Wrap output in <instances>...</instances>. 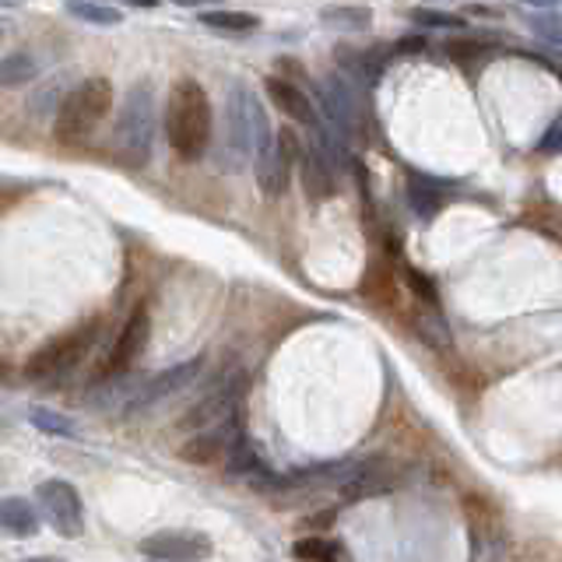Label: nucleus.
Returning <instances> with one entry per match:
<instances>
[{"mask_svg":"<svg viewBox=\"0 0 562 562\" xmlns=\"http://www.w3.org/2000/svg\"><path fill=\"white\" fill-rule=\"evenodd\" d=\"M271 120L263 113V102L257 92H250L246 85H233L225 95V110H222V145L215 162L225 172H239L246 162H257V155L271 145Z\"/></svg>","mask_w":562,"mask_h":562,"instance_id":"nucleus-1","label":"nucleus"},{"mask_svg":"<svg viewBox=\"0 0 562 562\" xmlns=\"http://www.w3.org/2000/svg\"><path fill=\"white\" fill-rule=\"evenodd\" d=\"M211 137H215V110H211L204 85L193 78L172 81L169 95H166L169 148L180 158H187V162H198V158L207 155Z\"/></svg>","mask_w":562,"mask_h":562,"instance_id":"nucleus-2","label":"nucleus"},{"mask_svg":"<svg viewBox=\"0 0 562 562\" xmlns=\"http://www.w3.org/2000/svg\"><path fill=\"white\" fill-rule=\"evenodd\" d=\"M113 110V85L110 78H85L57 102L53 116V137L60 145H81Z\"/></svg>","mask_w":562,"mask_h":562,"instance_id":"nucleus-3","label":"nucleus"},{"mask_svg":"<svg viewBox=\"0 0 562 562\" xmlns=\"http://www.w3.org/2000/svg\"><path fill=\"white\" fill-rule=\"evenodd\" d=\"M155 127H158V99L151 81L134 85L127 99H123V110L116 116V145L127 151L134 166H145L155 148Z\"/></svg>","mask_w":562,"mask_h":562,"instance_id":"nucleus-4","label":"nucleus"},{"mask_svg":"<svg viewBox=\"0 0 562 562\" xmlns=\"http://www.w3.org/2000/svg\"><path fill=\"white\" fill-rule=\"evenodd\" d=\"M243 394H246V373L239 366H228L225 373L207 386V394L180 415V426L193 429V432H204V429L222 426V422L239 418Z\"/></svg>","mask_w":562,"mask_h":562,"instance_id":"nucleus-5","label":"nucleus"},{"mask_svg":"<svg viewBox=\"0 0 562 562\" xmlns=\"http://www.w3.org/2000/svg\"><path fill=\"white\" fill-rule=\"evenodd\" d=\"M102 334V324L99 321H88L75 330L60 334V338H53L49 345H43L35 356L29 359L25 373L32 380H46V376H57V373H67V369H75L88 351H92V345L99 341Z\"/></svg>","mask_w":562,"mask_h":562,"instance_id":"nucleus-6","label":"nucleus"},{"mask_svg":"<svg viewBox=\"0 0 562 562\" xmlns=\"http://www.w3.org/2000/svg\"><path fill=\"white\" fill-rule=\"evenodd\" d=\"M299 151H303V140L292 127L274 131L271 145L257 155V187L263 198H281L292 183V169L299 162Z\"/></svg>","mask_w":562,"mask_h":562,"instance_id":"nucleus-7","label":"nucleus"},{"mask_svg":"<svg viewBox=\"0 0 562 562\" xmlns=\"http://www.w3.org/2000/svg\"><path fill=\"white\" fill-rule=\"evenodd\" d=\"M35 509H43V517L60 538H81L85 531V503L81 492L64 479H46L35 485Z\"/></svg>","mask_w":562,"mask_h":562,"instance_id":"nucleus-8","label":"nucleus"},{"mask_svg":"<svg viewBox=\"0 0 562 562\" xmlns=\"http://www.w3.org/2000/svg\"><path fill=\"white\" fill-rule=\"evenodd\" d=\"M316 99H321V113H324V127L334 131L338 137H356L359 131V102L351 85L345 78H324L316 85Z\"/></svg>","mask_w":562,"mask_h":562,"instance_id":"nucleus-9","label":"nucleus"},{"mask_svg":"<svg viewBox=\"0 0 562 562\" xmlns=\"http://www.w3.org/2000/svg\"><path fill=\"white\" fill-rule=\"evenodd\" d=\"M201 366H204V359L198 356V359H190V362H176V366L162 369V373H155V376H145L123 412H127V415H131V412H145V408H151L155 401H162V397H172V394L187 391V386L201 376Z\"/></svg>","mask_w":562,"mask_h":562,"instance_id":"nucleus-10","label":"nucleus"},{"mask_svg":"<svg viewBox=\"0 0 562 562\" xmlns=\"http://www.w3.org/2000/svg\"><path fill=\"white\" fill-rule=\"evenodd\" d=\"M148 338H151V313H148L145 303H140V306H134V313L127 316V324L120 327L116 341H113V351H110V359H105V373H110V376L131 373L134 362H137L140 356H145Z\"/></svg>","mask_w":562,"mask_h":562,"instance_id":"nucleus-11","label":"nucleus"},{"mask_svg":"<svg viewBox=\"0 0 562 562\" xmlns=\"http://www.w3.org/2000/svg\"><path fill=\"white\" fill-rule=\"evenodd\" d=\"M137 549L155 562H201L211 555V538L201 531H155L140 538Z\"/></svg>","mask_w":562,"mask_h":562,"instance_id":"nucleus-12","label":"nucleus"},{"mask_svg":"<svg viewBox=\"0 0 562 562\" xmlns=\"http://www.w3.org/2000/svg\"><path fill=\"white\" fill-rule=\"evenodd\" d=\"M239 436H243L239 418L222 422V426H215V429L193 432V436L187 439V443L180 447V461H187V464H215L218 457L225 461L228 447H233Z\"/></svg>","mask_w":562,"mask_h":562,"instance_id":"nucleus-13","label":"nucleus"},{"mask_svg":"<svg viewBox=\"0 0 562 562\" xmlns=\"http://www.w3.org/2000/svg\"><path fill=\"white\" fill-rule=\"evenodd\" d=\"M295 169L303 172V190H306V198L313 204H321L327 201L330 193H334V169L330 166V158L313 145V140H303V151H299V162Z\"/></svg>","mask_w":562,"mask_h":562,"instance_id":"nucleus-14","label":"nucleus"},{"mask_svg":"<svg viewBox=\"0 0 562 562\" xmlns=\"http://www.w3.org/2000/svg\"><path fill=\"white\" fill-rule=\"evenodd\" d=\"M263 85H268V95L278 105V113H285L289 120L303 123V127H310V131L321 123V113L313 110V99L299 85H292L289 78H278V75H271Z\"/></svg>","mask_w":562,"mask_h":562,"instance_id":"nucleus-15","label":"nucleus"},{"mask_svg":"<svg viewBox=\"0 0 562 562\" xmlns=\"http://www.w3.org/2000/svg\"><path fill=\"white\" fill-rule=\"evenodd\" d=\"M0 527L14 538H32L35 531H40V509L22 496L0 499Z\"/></svg>","mask_w":562,"mask_h":562,"instance_id":"nucleus-16","label":"nucleus"},{"mask_svg":"<svg viewBox=\"0 0 562 562\" xmlns=\"http://www.w3.org/2000/svg\"><path fill=\"white\" fill-rule=\"evenodd\" d=\"M201 25L215 29V32H225V35H250L260 29V18L250 14V11H201Z\"/></svg>","mask_w":562,"mask_h":562,"instance_id":"nucleus-17","label":"nucleus"},{"mask_svg":"<svg viewBox=\"0 0 562 562\" xmlns=\"http://www.w3.org/2000/svg\"><path fill=\"white\" fill-rule=\"evenodd\" d=\"M40 78V60L32 57V53H8V57H0V85L4 88H22V85H32Z\"/></svg>","mask_w":562,"mask_h":562,"instance_id":"nucleus-18","label":"nucleus"},{"mask_svg":"<svg viewBox=\"0 0 562 562\" xmlns=\"http://www.w3.org/2000/svg\"><path fill=\"white\" fill-rule=\"evenodd\" d=\"M225 471L233 474V479H254V474H263V461L257 447L250 443L246 436H239L233 447L225 453Z\"/></svg>","mask_w":562,"mask_h":562,"instance_id":"nucleus-19","label":"nucleus"},{"mask_svg":"<svg viewBox=\"0 0 562 562\" xmlns=\"http://www.w3.org/2000/svg\"><path fill=\"white\" fill-rule=\"evenodd\" d=\"M408 201L415 207V215H422V218H432L436 211L447 204L443 190H439L432 180H422V176H412L408 180Z\"/></svg>","mask_w":562,"mask_h":562,"instance_id":"nucleus-20","label":"nucleus"},{"mask_svg":"<svg viewBox=\"0 0 562 562\" xmlns=\"http://www.w3.org/2000/svg\"><path fill=\"white\" fill-rule=\"evenodd\" d=\"M321 22L330 25V29L362 32V29L373 25V11H369V8H341V4H334V8L321 11Z\"/></svg>","mask_w":562,"mask_h":562,"instance_id":"nucleus-21","label":"nucleus"},{"mask_svg":"<svg viewBox=\"0 0 562 562\" xmlns=\"http://www.w3.org/2000/svg\"><path fill=\"white\" fill-rule=\"evenodd\" d=\"M29 422L40 432H49V436H64V439H75L78 436V422L75 418H67V415H60V412H53V408H35L29 412Z\"/></svg>","mask_w":562,"mask_h":562,"instance_id":"nucleus-22","label":"nucleus"},{"mask_svg":"<svg viewBox=\"0 0 562 562\" xmlns=\"http://www.w3.org/2000/svg\"><path fill=\"white\" fill-rule=\"evenodd\" d=\"M67 14L81 18L88 25H120L123 22V11L113 4H92V0H70Z\"/></svg>","mask_w":562,"mask_h":562,"instance_id":"nucleus-23","label":"nucleus"},{"mask_svg":"<svg viewBox=\"0 0 562 562\" xmlns=\"http://www.w3.org/2000/svg\"><path fill=\"white\" fill-rule=\"evenodd\" d=\"M292 555L303 559V562H334L341 555V549L334 544L330 538H321V535H310V538H299L292 544Z\"/></svg>","mask_w":562,"mask_h":562,"instance_id":"nucleus-24","label":"nucleus"},{"mask_svg":"<svg viewBox=\"0 0 562 562\" xmlns=\"http://www.w3.org/2000/svg\"><path fill=\"white\" fill-rule=\"evenodd\" d=\"M527 25L538 35V40L552 43V46H562V14L555 11H524Z\"/></svg>","mask_w":562,"mask_h":562,"instance_id":"nucleus-25","label":"nucleus"},{"mask_svg":"<svg viewBox=\"0 0 562 562\" xmlns=\"http://www.w3.org/2000/svg\"><path fill=\"white\" fill-rule=\"evenodd\" d=\"M412 22L415 25H426V29H464V18L461 14L432 11V8H415L412 11Z\"/></svg>","mask_w":562,"mask_h":562,"instance_id":"nucleus-26","label":"nucleus"},{"mask_svg":"<svg viewBox=\"0 0 562 562\" xmlns=\"http://www.w3.org/2000/svg\"><path fill=\"white\" fill-rule=\"evenodd\" d=\"M447 57L457 64H471V60H482L485 57V46L479 40H450L447 46Z\"/></svg>","mask_w":562,"mask_h":562,"instance_id":"nucleus-27","label":"nucleus"},{"mask_svg":"<svg viewBox=\"0 0 562 562\" xmlns=\"http://www.w3.org/2000/svg\"><path fill=\"white\" fill-rule=\"evenodd\" d=\"M64 81H67V75H53L49 81H46V88L40 95H32V110H35V116H46L49 113V105H53V99H57L60 92H64ZM67 95V92H64Z\"/></svg>","mask_w":562,"mask_h":562,"instance_id":"nucleus-28","label":"nucleus"},{"mask_svg":"<svg viewBox=\"0 0 562 562\" xmlns=\"http://www.w3.org/2000/svg\"><path fill=\"white\" fill-rule=\"evenodd\" d=\"M404 278H408V289L418 295V299H426L429 306H436L439 303V295H436V285H432V278L429 274H422V271H415V268H408L404 271Z\"/></svg>","mask_w":562,"mask_h":562,"instance_id":"nucleus-29","label":"nucleus"},{"mask_svg":"<svg viewBox=\"0 0 562 562\" xmlns=\"http://www.w3.org/2000/svg\"><path fill=\"white\" fill-rule=\"evenodd\" d=\"M538 151H544V155H555V151H562V123H555V127H549L541 134V140H538Z\"/></svg>","mask_w":562,"mask_h":562,"instance_id":"nucleus-30","label":"nucleus"},{"mask_svg":"<svg viewBox=\"0 0 562 562\" xmlns=\"http://www.w3.org/2000/svg\"><path fill=\"white\" fill-rule=\"evenodd\" d=\"M422 49H426V40H422V35H408V40L394 43V53H422Z\"/></svg>","mask_w":562,"mask_h":562,"instance_id":"nucleus-31","label":"nucleus"},{"mask_svg":"<svg viewBox=\"0 0 562 562\" xmlns=\"http://www.w3.org/2000/svg\"><path fill=\"white\" fill-rule=\"evenodd\" d=\"M25 562H67V559H49V555H35V559H25Z\"/></svg>","mask_w":562,"mask_h":562,"instance_id":"nucleus-32","label":"nucleus"}]
</instances>
